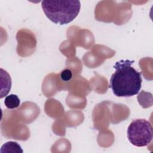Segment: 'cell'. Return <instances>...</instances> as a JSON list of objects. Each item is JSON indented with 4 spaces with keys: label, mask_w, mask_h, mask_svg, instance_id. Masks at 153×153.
<instances>
[{
    "label": "cell",
    "mask_w": 153,
    "mask_h": 153,
    "mask_svg": "<svg viewBox=\"0 0 153 153\" xmlns=\"http://www.w3.org/2000/svg\"><path fill=\"white\" fill-rule=\"evenodd\" d=\"M133 60H121L114 66L115 72L109 81V87L117 97H131L137 94L142 86L141 72L131 66Z\"/></svg>",
    "instance_id": "1"
},
{
    "label": "cell",
    "mask_w": 153,
    "mask_h": 153,
    "mask_svg": "<svg viewBox=\"0 0 153 153\" xmlns=\"http://www.w3.org/2000/svg\"><path fill=\"white\" fill-rule=\"evenodd\" d=\"M42 10L47 17L56 24L63 25L74 20L79 13V1L45 0L41 2Z\"/></svg>",
    "instance_id": "2"
},
{
    "label": "cell",
    "mask_w": 153,
    "mask_h": 153,
    "mask_svg": "<svg viewBox=\"0 0 153 153\" xmlns=\"http://www.w3.org/2000/svg\"><path fill=\"white\" fill-rule=\"evenodd\" d=\"M127 134L132 145L138 147L145 146L152 141V127L149 121L144 119H136L129 124Z\"/></svg>",
    "instance_id": "3"
},
{
    "label": "cell",
    "mask_w": 153,
    "mask_h": 153,
    "mask_svg": "<svg viewBox=\"0 0 153 153\" xmlns=\"http://www.w3.org/2000/svg\"><path fill=\"white\" fill-rule=\"evenodd\" d=\"M4 104L5 106L10 109L17 108L20 105V99L16 94H11L5 98Z\"/></svg>",
    "instance_id": "4"
},
{
    "label": "cell",
    "mask_w": 153,
    "mask_h": 153,
    "mask_svg": "<svg viewBox=\"0 0 153 153\" xmlns=\"http://www.w3.org/2000/svg\"><path fill=\"white\" fill-rule=\"evenodd\" d=\"M60 76L63 81H68L72 77V72L70 69H65L61 72Z\"/></svg>",
    "instance_id": "5"
}]
</instances>
